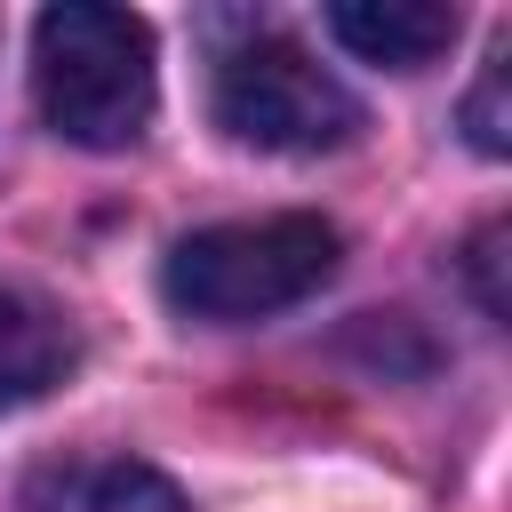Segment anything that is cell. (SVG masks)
<instances>
[{"mask_svg": "<svg viewBox=\"0 0 512 512\" xmlns=\"http://www.w3.org/2000/svg\"><path fill=\"white\" fill-rule=\"evenodd\" d=\"M328 32H336L360 64L424 72V64L456 40V8H440V0H344V8H328Z\"/></svg>", "mask_w": 512, "mask_h": 512, "instance_id": "obj_4", "label": "cell"}, {"mask_svg": "<svg viewBox=\"0 0 512 512\" xmlns=\"http://www.w3.org/2000/svg\"><path fill=\"white\" fill-rule=\"evenodd\" d=\"M216 128L232 144H256V152H336L352 128H360V104L352 88L312 64L296 40H240L216 56Z\"/></svg>", "mask_w": 512, "mask_h": 512, "instance_id": "obj_3", "label": "cell"}, {"mask_svg": "<svg viewBox=\"0 0 512 512\" xmlns=\"http://www.w3.org/2000/svg\"><path fill=\"white\" fill-rule=\"evenodd\" d=\"M24 512H192V504L168 472H152L136 456H80V464L40 472Z\"/></svg>", "mask_w": 512, "mask_h": 512, "instance_id": "obj_5", "label": "cell"}, {"mask_svg": "<svg viewBox=\"0 0 512 512\" xmlns=\"http://www.w3.org/2000/svg\"><path fill=\"white\" fill-rule=\"evenodd\" d=\"M344 240L328 216H240V224H208V232H184L168 248V304L192 312V320H264V312H288L304 304L328 272H336Z\"/></svg>", "mask_w": 512, "mask_h": 512, "instance_id": "obj_2", "label": "cell"}, {"mask_svg": "<svg viewBox=\"0 0 512 512\" xmlns=\"http://www.w3.org/2000/svg\"><path fill=\"white\" fill-rule=\"evenodd\" d=\"M464 128H472V144H480V152H512V48H496V56H488L480 88L464 96Z\"/></svg>", "mask_w": 512, "mask_h": 512, "instance_id": "obj_7", "label": "cell"}, {"mask_svg": "<svg viewBox=\"0 0 512 512\" xmlns=\"http://www.w3.org/2000/svg\"><path fill=\"white\" fill-rule=\"evenodd\" d=\"M64 376H72V328L40 296L0 288V408H32Z\"/></svg>", "mask_w": 512, "mask_h": 512, "instance_id": "obj_6", "label": "cell"}, {"mask_svg": "<svg viewBox=\"0 0 512 512\" xmlns=\"http://www.w3.org/2000/svg\"><path fill=\"white\" fill-rule=\"evenodd\" d=\"M32 96H40V120L64 144H88V152L136 144L152 128V96H160L144 16L96 8V0L40 8V24H32Z\"/></svg>", "mask_w": 512, "mask_h": 512, "instance_id": "obj_1", "label": "cell"}, {"mask_svg": "<svg viewBox=\"0 0 512 512\" xmlns=\"http://www.w3.org/2000/svg\"><path fill=\"white\" fill-rule=\"evenodd\" d=\"M496 264H504V224H488V232L472 240V288H480V312H488V320H504V280H496Z\"/></svg>", "mask_w": 512, "mask_h": 512, "instance_id": "obj_8", "label": "cell"}]
</instances>
